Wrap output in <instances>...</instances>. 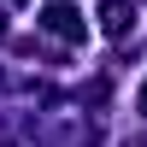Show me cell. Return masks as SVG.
I'll use <instances>...</instances> for the list:
<instances>
[{"instance_id": "cell-1", "label": "cell", "mask_w": 147, "mask_h": 147, "mask_svg": "<svg viewBox=\"0 0 147 147\" xmlns=\"http://www.w3.org/2000/svg\"><path fill=\"white\" fill-rule=\"evenodd\" d=\"M41 30L65 35V41H82V35H88V30H82V18H77L71 6H47V12H41Z\"/></svg>"}, {"instance_id": "cell-5", "label": "cell", "mask_w": 147, "mask_h": 147, "mask_svg": "<svg viewBox=\"0 0 147 147\" xmlns=\"http://www.w3.org/2000/svg\"><path fill=\"white\" fill-rule=\"evenodd\" d=\"M0 35H6V24H0Z\"/></svg>"}, {"instance_id": "cell-3", "label": "cell", "mask_w": 147, "mask_h": 147, "mask_svg": "<svg viewBox=\"0 0 147 147\" xmlns=\"http://www.w3.org/2000/svg\"><path fill=\"white\" fill-rule=\"evenodd\" d=\"M136 106H141V112H147V82H141V94H136Z\"/></svg>"}, {"instance_id": "cell-4", "label": "cell", "mask_w": 147, "mask_h": 147, "mask_svg": "<svg viewBox=\"0 0 147 147\" xmlns=\"http://www.w3.org/2000/svg\"><path fill=\"white\" fill-rule=\"evenodd\" d=\"M6 6H24V0H6Z\"/></svg>"}, {"instance_id": "cell-2", "label": "cell", "mask_w": 147, "mask_h": 147, "mask_svg": "<svg viewBox=\"0 0 147 147\" xmlns=\"http://www.w3.org/2000/svg\"><path fill=\"white\" fill-rule=\"evenodd\" d=\"M129 24H136L129 0H100V30H106V35H124Z\"/></svg>"}]
</instances>
